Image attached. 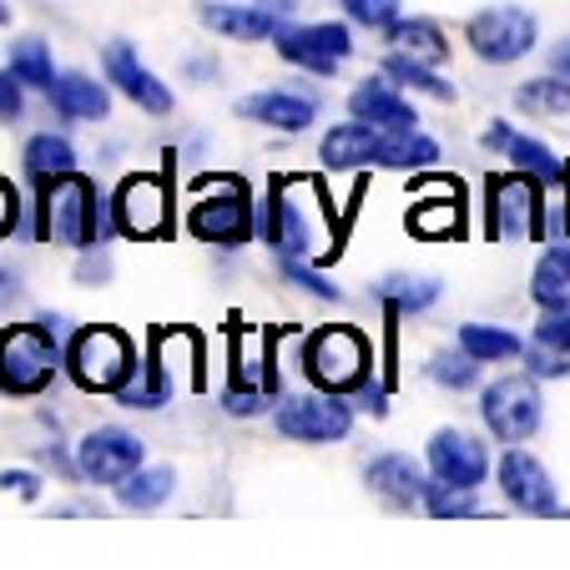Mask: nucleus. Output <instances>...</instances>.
Wrapping results in <instances>:
<instances>
[{
	"instance_id": "1",
	"label": "nucleus",
	"mask_w": 570,
	"mask_h": 570,
	"mask_svg": "<svg viewBox=\"0 0 570 570\" xmlns=\"http://www.w3.org/2000/svg\"><path fill=\"white\" fill-rule=\"evenodd\" d=\"M440 157L430 137L420 131H384V127H368V121H348V127H334L323 137V161L328 167H399V173H410V167H430Z\"/></svg>"
},
{
	"instance_id": "2",
	"label": "nucleus",
	"mask_w": 570,
	"mask_h": 570,
	"mask_svg": "<svg viewBox=\"0 0 570 570\" xmlns=\"http://www.w3.org/2000/svg\"><path fill=\"white\" fill-rule=\"evenodd\" d=\"M36 227L46 243L87 253L97 243V187L76 173L41 177V203H36Z\"/></svg>"
},
{
	"instance_id": "3",
	"label": "nucleus",
	"mask_w": 570,
	"mask_h": 570,
	"mask_svg": "<svg viewBox=\"0 0 570 570\" xmlns=\"http://www.w3.org/2000/svg\"><path fill=\"white\" fill-rule=\"evenodd\" d=\"M323 203V187L308 183V177H278L268 197V223H263V237H268L278 253L288 258H328V243H318V227H313V207Z\"/></svg>"
},
{
	"instance_id": "4",
	"label": "nucleus",
	"mask_w": 570,
	"mask_h": 570,
	"mask_svg": "<svg viewBox=\"0 0 570 570\" xmlns=\"http://www.w3.org/2000/svg\"><path fill=\"white\" fill-rule=\"evenodd\" d=\"M71 379L87 394H121L131 384V368H137V348L121 328H107V323H91L81 334L71 338Z\"/></svg>"
},
{
	"instance_id": "5",
	"label": "nucleus",
	"mask_w": 570,
	"mask_h": 570,
	"mask_svg": "<svg viewBox=\"0 0 570 570\" xmlns=\"http://www.w3.org/2000/svg\"><path fill=\"white\" fill-rule=\"evenodd\" d=\"M56 379V334L46 323H11L0 334V394H41Z\"/></svg>"
},
{
	"instance_id": "6",
	"label": "nucleus",
	"mask_w": 570,
	"mask_h": 570,
	"mask_svg": "<svg viewBox=\"0 0 570 570\" xmlns=\"http://www.w3.org/2000/svg\"><path fill=\"white\" fill-rule=\"evenodd\" d=\"M187 227H193L203 243H223V248L248 243V233H253L248 187L237 183V177H213V183H203V197L193 203Z\"/></svg>"
},
{
	"instance_id": "7",
	"label": "nucleus",
	"mask_w": 570,
	"mask_h": 570,
	"mask_svg": "<svg viewBox=\"0 0 570 570\" xmlns=\"http://www.w3.org/2000/svg\"><path fill=\"white\" fill-rule=\"evenodd\" d=\"M303 364H308V379L318 389H328V394H344V389L364 384L368 344H364V334H354V328L334 323V328H318V334L308 338V354H303Z\"/></svg>"
},
{
	"instance_id": "8",
	"label": "nucleus",
	"mask_w": 570,
	"mask_h": 570,
	"mask_svg": "<svg viewBox=\"0 0 570 570\" xmlns=\"http://www.w3.org/2000/svg\"><path fill=\"white\" fill-rule=\"evenodd\" d=\"M464 36H470L474 56L505 66V61H520L535 46V16L520 11V6H490V11L474 16Z\"/></svg>"
},
{
	"instance_id": "9",
	"label": "nucleus",
	"mask_w": 570,
	"mask_h": 570,
	"mask_svg": "<svg viewBox=\"0 0 570 570\" xmlns=\"http://www.w3.org/2000/svg\"><path fill=\"white\" fill-rule=\"evenodd\" d=\"M354 51V36L348 26H334V21H318V26H283L278 31V56L303 71H318V76H334L338 66L348 61Z\"/></svg>"
},
{
	"instance_id": "10",
	"label": "nucleus",
	"mask_w": 570,
	"mask_h": 570,
	"mask_svg": "<svg viewBox=\"0 0 570 570\" xmlns=\"http://www.w3.org/2000/svg\"><path fill=\"white\" fill-rule=\"evenodd\" d=\"M480 414H484V424L495 430V440L520 444L540 430V394L530 379H500V384L484 389Z\"/></svg>"
},
{
	"instance_id": "11",
	"label": "nucleus",
	"mask_w": 570,
	"mask_h": 570,
	"mask_svg": "<svg viewBox=\"0 0 570 570\" xmlns=\"http://www.w3.org/2000/svg\"><path fill=\"white\" fill-rule=\"evenodd\" d=\"M490 237H540V183L530 173L490 177Z\"/></svg>"
},
{
	"instance_id": "12",
	"label": "nucleus",
	"mask_w": 570,
	"mask_h": 570,
	"mask_svg": "<svg viewBox=\"0 0 570 570\" xmlns=\"http://www.w3.org/2000/svg\"><path fill=\"white\" fill-rule=\"evenodd\" d=\"M173 223V193L151 173H137L117 187V227L127 237H161Z\"/></svg>"
},
{
	"instance_id": "13",
	"label": "nucleus",
	"mask_w": 570,
	"mask_h": 570,
	"mask_svg": "<svg viewBox=\"0 0 570 570\" xmlns=\"http://www.w3.org/2000/svg\"><path fill=\"white\" fill-rule=\"evenodd\" d=\"M141 454H147V444L137 440V434L127 430H91L87 440H81V450H76V464H81V474L97 484H121L131 470H141Z\"/></svg>"
},
{
	"instance_id": "14",
	"label": "nucleus",
	"mask_w": 570,
	"mask_h": 570,
	"mask_svg": "<svg viewBox=\"0 0 570 570\" xmlns=\"http://www.w3.org/2000/svg\"><path fill=\"white\" fill-rule=\"evenodd\" d=\"M348 424H354V414H348V404H338V399H288L278 410V430L288 434V440H303V444H328V440H344Z\"/></svg>"
},
{
	"instance_id": "15",
	"label": "nucleus",
	"mask_w": 570,
	"mask_h": 570,
	"mask_svg": "<svg viewBox=\"0 0 570 570\" xmlns=\"http://www.w3.org/2000/svg\"><path fill=\"white\" fill-rule=\"evenodd\" d=\"M107 81H117L121 97H131L141 111H173V87L141 66L137 46L131 41H111L107 46Z\"/></svg>"
},
{
	"instance_id": "16",
	"label": "nucleus",
	"mask_w": 570,
	"mask_h": 570,
	"mask_svg": "<svg viewBox=\"0 0 570 570\" xmlns=\"http://www.w3.org/2000/svg\"><path fill=\"white\" fill-rule=\"evenodd\" d=\"M500 490L515 510H530V515H550L556 510V484H550L546 464L525 450H510L500 460Z\"/></svg>"
},
{
	"instance_id": "17",
	"label": "nucleus",
	"mask_w": 570,
	"mask_h": 570,
	"mask_svg": "<svg viewBox=\"0 0 570 570\" xmlns=\"http://www.w3.org/2000/svg\"><path fill=\"white\" fill-rule=\"evenodd\" d=\"M430 470L434 480H450V484H480L484 474H490V454H484V444L474 440V434L464 430H440L430 440Z\"/></svg>"
},
{
	"instance_id": "18",
	"label": "nucleus",
	"mask_w": 570,
	"mask_h": 570,
	"mask_svg": "<svg viewBox=\"0 0 570 570\" xmlns=\"http://www.w3.org/2000/svg\"><path fill=\"white\" fill-rule=\"evenodd\" d=\"M51 107L71 121H101L111 111V97L101 81H91V76H81V71H66L51 81Z\"/></svg>"
},
{
	"instance_id": "19",
	"label": "nucleus",
	"mask_w": 570,
	"mask_h": 570,
	"mask_svg": "<svg viewBox=\"0 0 570 570\" xmlns=\"http://www.w3.org/2000/svg\"><path fill=\"white\" fill-rule=\"evenodd\" d=\"M237 111L263 121V127H273V131H303L313 117H318L313 97H293V91H258V97L237 101Z\"/></svg>"
},
{
	"instance_id": "20",
	"label": "nucleus",
	"mask_w": 570,
	"mask_h": 570,
	"mask_svg": "<svg viewBox=\"0 0 570 570\" xmlns=\"http://www.w3.org/2000/svg\"><path fill=\"white\" fill-rule=\"evenodd\" d=\"M203 26L227 41H268L278 36V11L268 6H203Z\"/></svg>"
},
{
	"instance_id": "21",
	"label": "nucleus",
	"mask_w": 570,
	"mask_h": 570,
	"mask_svg": "<svg viewBox=\"0 0 570 570\" xmlns=\"http://www.w3.org/2000/svg\"><path fill=\"white\" fill-rule=\"evenodd\" d=\"M348 111H354V121H368V127H384V131H414V121H420L410 111V101H399L384 81H364L348 97Z\"/></svg>"
},
{
	"instance_id": "22",
	"label": "nucleus",
	"mask_w": 570,
	"mask_h": 570,
	"mask_svg": "<svg viewBox=\"0 0 570 570\" xmlns=\"http://www.w3.org/2000/svg\"><path fill=\"white\" fill-rule=\"evenodd\" d=\"M368 484H374L389 505H414V500H424V490H430L420 464L404 460V454H384V460L368 464Z\"/></svg>"
},
{
	"instance_id": "23",
	"label": "nucleus",
	"mask_w": 570,
	"mask_h": 570,
	"mask_svg": "<svg viewBox=\"0 0 570 570\" xmlns=\"http://www.w3.org/2000/svg\"><path fill=\"white\" fill-rule=\"evenodd\" d=\"M525 354H530V368H535L540 379L570 374V313H550V318L535 328Z\"/></svg>"
},
{
	"instance_id": "24",
	"label": "nucleus",
	"mask_w": 570,
	"mask_h": 570,
	"mask_svg": "<svg viewBox=\"0 0 570 570\" xmlns=\"http://www.w3.org/2000/svg\"><path fill=\"white\" fill-rule=\"evenodd\" d=\"M530 298L546 313H570V248H550L535 263V278H530Z\"/></svg>"
},
{
	"instance_id": "25",
	"label": "nucleus",
	"mask_w": 570,
	"mask_h": 570,
	"mask_svg": "<svg viewBox=\"0 0 570 570\" xmlns=\"http://www.w3.org/2000/svg\"><path fill=\"white\" fill-rule=\"evenodd\" d=\"M173 484H177L173 470H131L127 480L117 484V500L127 510H157L161 500L173 495Z\"/></svg>"
},
{
	"instance_id": "26",
	"label": "nucleus",
	"mask_w": 570,
	"mask_h": 570,
	"mask_svg": "<svg viewBox=\"0 0 570 570\" xmlns=\"http://www.w3.org/2000/svg\"><path fill=\"white\" fill-rule=\"evenodd\" d=\"M389 41L404 56H414V61H444V56H450L440 26H430V21H394L389 26Z\"/></svg>"
},
{
	"instance_id": "27",
	"label": "nucleus",
	"mask_w": 570,
	"mask_h": 570,
	"mask_svg": "<svg viewBox=\"0 0 570 570\" xmlns=\"http://www.w3.org/2000/svg\"><path fill=\"white\" fill-rule=\"evenodd\" d=\"M460 348L464 354H474L480 364H495V358H515L520 354V338L505 334V328H490V323H464Z\"/></svg>"
},
{
	"instance_id": "28",
	"label": "nucleus",
	"mask_w": 570,
	"mask_h": 570,
	"mask_svg": "<svg viewBox=\"0 0 570 570\" xmlns=\"http://www.w3.org/2000/svg\"><path fill=\"white\" fill-rule=\"evenodd\" d=\"M410 227H414L420 237H460V227H464V203H460V193H450L444 203L414 207V213H410Z\"/></svg>"
},
{
	"instance_id": "29",
	"label": "nucleus",
	"mask_w": 570,
	"mask_h": 570,
	"mask_svg": "<svg viewBox=\"0 0 570 570\" xmlns=\"http://www.w3.org/2000/svg\"><path fill=\"white\" fill-rule=\"evenodd\" d=\"M71 161H76V151H71V141L66 137H31L26 141V173L31 177H56V173H71Z\"/></svg>"
},
{
	"instance_id": "30",
	"label": "nucleus",
	"mask_w": 570,
	"mask_h": 570,
	"mask_svg": "<svg viewBox=\"0 0 570 570\" xmlns=\"http://www.w3.org/2000/svg\"><path fill=\"white\" fill-rule=\"evenodd\" d=\"M384 76H394V81H404V87L424 91V97H434V101H454V87H450V81H440L434 71H424V61H414V56H404V51L389 56V61H384Z\"/></svg>"
},
{
	"instance_id": "31",
	"label": "nucleus",
	"mask_w": 570,
	"mask_h": 570,
	"mask_svg": "<svg viewBox=\"0 0 570 570\" xmlns=\"http://www.w3.org/2000/svg\"><path fill=\"white\" fill-rule=\"evenodd\" d=\"M515 101L525 111H540V117H566V111H570V81H566V76L525 81V87L515 91Z\"/></svg>"
},
{
	"instance_id": "32",
	"label": "nucleus",
	"mask_w": 570,
	"mask_h": 570,
	"mask_svg": "<svg viewBox=\"0 0 570 570\" xmlns=\"http://www.w3.org/2000/svg\"><path fill=\"white\" fill-rule=\"evenodd\" d=\"M11 71L21 76L26 87H41V91H51V81H56V71H51V51H46V41H16L11 46Z\"/></svg>"
},
{
	"instance_id": "33",
	"label": "nucleus",
	"mask_w": 570,
	"mask_h": 570,
	"mask_svg": "<svg viewBox=\"0 0 570 570\" xmlns=\"http://www.w3.org/2000/svg\"><path fill=\"white\" fill-rule=\"evenodd\" d=\"M379 298L394 303V308H430L440 298V278H404V273H394V278L379 283Z\"/></svg>"
},
{
	"instance_id": "34",
	"label": "nucleus",
	"mask_w": 570,
	"mask_h": 570,
	"mask_svg": "<svg viewBox=\"0 0 570 570\" xmlns=\"http://www.w3.org/2000/svg\"><path fill=\"white\" fill-rule=\"evenodd\" d=\"M505 157L515 161L520 173H535V177H560V161H556V151L546 147V141H530V137H510L505 141Z\"/></svg>"
},
{
	"instance_id": "35",
	"label": "nucleus",
	"mask_w": 570,
	"mask_h": 570,
	"mask_svg": "<svg viewBox=\"0 0 570 570\" xmlns=\"http://www.w3.org/2000/svg\"><path fill=\"white\" fill-rule=\"evenodd\" d=\"M424 505H430V515H440V520H450V515H474V490H470V484L434 480L430 490H424Z\"/></svg>"
},
{
	"instance_id": "36",
	"label": "nucleus",
	"mask_w": 570,
	"mask_h": 570,
	"mask_svg": "<svg viewBox=\"0 0 570 570\" xmlns=\"http://www.w3.org/2000/svg\"><path fill=\"white\" fill-rule=\"evenodd\" d=\"M430 374L440 379L444 389H470L474 374H480V358H474V354H460V358H454V354H440V358L430 364Z\"/></svg>"
},
{
	"instance_id": "37",
	"label": "nucleus",
	"mask_w": 570,
	"mask_h": 570,
	"mask_svg": "<svg viewBox=\"0 0 570 570\" xmlns=\"http://www.w3.org/2000/svg\"><path fill=\"white\" fill-rule=\"evenodd\" d=\"M344 11L354 16L358 26H379V31H389V26L399 21V0H344Z\"/></svg>"
},
{
	"instance_id": "38",
	"label": "nucleus",
	"mask_w": 570,
	"mask_h": 570,
	"mask_svg": "<svg viewBox=\"0 0 570 570\" xmlns=\"http://www.w3.org/2000/svg\"><path fill=\"white\" fill-rule=\"evenodd\" d=\"M278 268H283V278H288V283H303V288H308V293H318V298H334V303H338V288H334V283H323L318 273H308L298 258H288V253H283V263H278Z\"/></svg>"
},
{
	"instance_id": "39",
	"label": "nucleus",
	"mask_w": 570,
	"mask_h": 570,
	"mask_svg": "<svg viewBox=\"0 0 570 570\" xmlns=\"http://www.w3.org/2000/svg\"><path fill=\"white\" fill-rule=\"evenodd\" d=\"M21 76L16 71H0V121H16L21 117Z\"/></svg>"
},
{
	"instance_id": "40",
	"label": "nucleus",
	"mask_w": 570,
	"mask_h": 570,
	"mask_svg": "<svg viewBox=\"0 0 570 570\" xmlns=\"http://www.w3.org/2000/svg\"><path fill=\"white\" fill-rule=\"evenodd\" d=\"M0 490H16L21 500H36V495H41V480H36V474H26V470H6V474H0Z\"/></svg>"
},
{
	"instance_id": "41",
	"label": "nucleus",
	"mask_w": 570,
	"mask_h": 570,
	"mask_svg": "<svg viewBox=\"0 0 570 570\" xmlns=\"http://www.w3.org/2000/svg\"><path fill=\"white\" fill-rule=\"evenodd\" d=\"M16 217H21V203H16V187L0 177V237L16 227Z\"/></svg>"
},
{
	"instance_id": "42",
	"label": "nucleus",
	"mask_w": 570,
	"mask_h": 570,
	"mask_svg": "<svg viewBox=\"0 0 570 570\" xmlns=\"http://www.w3.org/2000/svg\"><path fill=\"white\" fill-rule=\"evenodd\" d=\"M550 71L566 76V81H570V41H560L556 51H550Z\"/></svg>"
},
{
	"instance_id": "43",
	"label": "nucleus",
	"mask_w": 570,
	"mask_h": 570,
	"mask_svg": "<svg viewBox=\"0 0 570 570\" xmlns=\"http://www.w3.org/2000/svg\"><path fill=\"white\" fill-rule=\"evenodd\" d=\"M11 298H21V278L11 268H0V303H11Z\"/></svg>"
},
{
	"instance_id": "44",
	"label": "nucleus",
	"mask_w": 570,
	"mask_h": 570,
	"mask_svg": "<svg viewBox=\"0 0 570 570\" xmlns=\"http://www.w3.org/2000/svg\"><path fill=\"white\" fill-rule=\"evenodd\" d=\"M510 137H515L510 127H490V131H484V147H490V151H495V147L505 151V141H510Z\"/></svg>"
},
{
	"instance_id": "45",
	"label": "nucleus",
	"mask_w": 570,
	"mask_h": 570,
	"mask_svg": "<svg viewBox=\"0 0 570 570\" xmlns=\"http://www.w3.org/2000/svg\"><path fill=\"white\" fill-rule=\"evenodd\" d=\"M101 278H107V258L81 263V283H101Z\"/></svg>"
}]
</instances>
